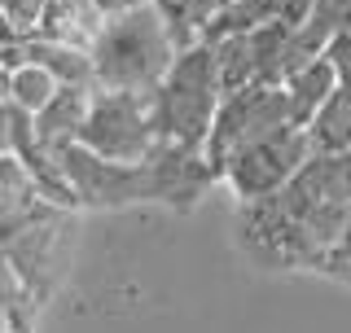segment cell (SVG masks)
I'll list each match as a JSON object with an SVG mask.
<instances>
[{
	"label": "cell",
	"instance_id": "cell-12",
	"mask_svg": "<svg viewBox=\"0 0 351 333\" xmlns=\"http://www.w3.org/2000/svg\"><path fill=\"white\" fill-rule=\"evenodd\" d=\"M281 88H285V97H290V114H294V123L307 127V123H312V114L325 106V97L338 88V75H334V66H329V62H325V53H321V58H312L307 66H299V71H294Z\"/></svg>",
	"mask_w": 351,
	"mask_h": 333
},
{
	"label": "cell",
	"instance_id": "cell-24",
	"mask_svg": "<svg viewBox=\"0 0 351 333\" xmlns=\"http://www.w3.org/2000/svg\"><path fill=\"white\" fill-rule=\"evenodd\" d=\"M97 5V14L110 18V14H123V9H136V5H145V0H93Z\"/></svg>",
	"mask_w": 351,
	"mask_h": 333
},
{
	"label": "cell",
	"instance_id": "cell-26",
	"mask_svg": "<svg viewBox=\"0 0 351 333\" xmlns=\"http://www.w3.org/2000/svg\"><path fill=\"white\" fill-rule=\"evenodd\" d=\"M0 333H9V325H5V316H0Z\"/></svg>",
	"mask_w": 351,
	"mask_h": 333
},
{
	"label": "cell",
	"instance_id": "cell-3",
	"mask_svg": "<svg viewBox=\"0 0 351 333\" xmlns=\"http://www.w3.org/2000/svg\"><path fill=\"white\" fill-rule=\"evenodd\" d=\"M219 75H215V53L211 44H189L176 53L167 75L154 88V119H158V136L176 145H206V132L215 123L219 110Z\"/></svg>",
	"mask_w": 351,
	"mask_h": 333
},
{
	"label": "cell",
	"instance_id": "cell-22",
	"mask_svg": "<svg viewBox=\"0 0 351 333\" xmlns=\"http://www.w3.org/2000/svg\"><path fill=\"white\" fill-rule=\"evenodd\" d=\"M325 62L334 66L338 84H351V27H343L334 40L325 44Z\"/></svg>",
	"mask_w": 351,
	"mask_h": 333
},
{
	"label": "cell",
	"instance_id": "cell-8",
	"mask_svg": "<svg viewBox=\"0 0 351 333\" xmlns=\"http://www.w3.org/2000/svg\"><path fill=\"white\" fill-rule=\"evenodd\" d=\"M71 210L66 206H49L44 215L27 219L22 228H14L9 237H0V254L18 268V276L36 290L40 303H49L53 290L62 281V232Z\"/></svg>",
	"mask_w": 351,
	"mask_h": 333
},
{
	"label": "cell",
	"instance_id": "cell-21",
	"mask_svg": "<svg viewBox=\"0 0 351 333\" xmlns=\"http://www.w3.org/2000/svg\"><path fill=\"white\" fill-rule=\"evenodd\" d=\"M44 5H49V0H0V14L9 18V27H14L18 40H27V36H36V31H40Z\"/></svg>",
	"mask_w": 351,
	"mask_h": 333
},
{
	"label": "cell",
	"instance_id": "cell-2",
	"mask_svg": "<svg viewBox=\"0 0 351 333\" xmlns=\"http://www.w3.org/2000/svg\"><path fill=\"white\" fill-rule=\"evenodd\" d=\"M93 53V75L97 88H128V92H149L167 75L176 62L180 44H176L167 18L149 5L110 14L97 31V40L88 44Z\"/></svg>",
	"mask_w": 351,
	"mask_h": 333
},
{
	"label": "cell",
	"instance_id": "cell-4",
	"mask_svg": "<svg viewBox=\"0 0 351 333\" xmlns=\"http://www.w3.org/2000/svg\"><path fill=\"white\" fill-rule=\"evenodd\" d=\"M158 119H154V88L128 92V88H93L80 145L114 162H141L158 145Z\"/></svg>",
	"mask_w": 351,
	"mask_h": 333
},
{
	"label": "cell",
	"instance_id": "cell-11",
	"mask_svg": "<svg viewBox=\"0 0 351 333\" xmlns=\"http://www.w3.org/2000/svg\"><path fill=\"white\" fill-rule=\"evenodd\" d=\"M101 14H97L93 0H49L44 5V18H40V31L36 36L44 40H62V44H75V49H88L101 31Z\"/></svg>",
	"mask_w": 351,
	"mask_h": 333
},
{
	"label": "cell",
	"instance_id": "cell-25",
	"mask_svg": "<svg viewBox=\"0 0 351 333\" xmlns=\"http://www.w3.org/2000/svg\"><path fill=\"white\" fill-rule=\"evenodd\" d=\"M9 40H18V36H14V27H9V18L0 14V44H9Z\"/></svg>",
	"mask_w": 351,
	"mask_h": 333
},
{
	"label": "cell",
	"instance_id": "cell-7",
	"mask_svg": "<svg viewBox=\"0 0 351 333\" xmlns=\"http://www.w3.org/2000/svg\"><path fill=\"white\" fill-rule=\"evenodd\" d=\"M307 158H312L307 127L285 123L277 132H268V136L241 145L233 158L224 162V175H219V180L237 193V202H250V197H263V193H277V188H285Z\"/></svg>",
	"mask_w": 351,
	"mask_h": 333
},
{
	"label": "cell",
	"instance_id": "cell-16",
	"mask_svg": "<svg viewBox=\"0 0 351 333\" xmlns=\"http://www.w3.org/2000/svg\"><path fill=\"white\" fill-rule=\"evenodd\" d=\"M211 53H215V75H219V88H224V92L255 84V44H250V31L246 36L215 40Z\"/></svg>",
	"mask_w": 351,
	"mask_h": 333
},
{
	"label": "cell",
	"instance_id": "cell-20",
	"mask_svg": "<svg viewBox=\"0 0 351 333\" xmlns=\"http://www.w3.org/2000/svg\"><path fill=\"white\" fill-rule=\"evenodd\" d=\"M316 272L329 276V281H343L351 285V219L343 224V232H338V241L321 254V263H316Z\"/></svg>",
	"mask_w": 351,
	"mask_h": 333
},
{
	"label": "cell",
	"instance_id": "cell-19",
	"mask_svg": "<svg viewBox=\"0 0 351 333\" xmlns=\"http://www.w3.org/2000/svg\"><path fill=\"white\" fill-rule=\"evenodd\" d=\"M36 140H40L36 136V114H27V110L14 106L9 97H0V153L22 158Z\"/></svg>",
	"mask_w": 351,
	"mask_h": 333
},
{
	"label": "cell",
	"instance_id": "cell-1",
	"mask_svg": "<svg viewBox=\"0 0 351 333\" xmlns=\"http://www.w3.org/2000/svg\"><path fill=\"white\" fill-rule=\"evenodd\" d=\"M347 219H351V206L321 202V197L285 184L277 193L237 202L233 237H237V250L263 272H294V268L316 272L321 254L338 241Z\"/></svg>",
	"mask_w": 351,
	"mask_h": 333
},
{
	"label": "cell",
	"instance_id": "cell-6",
	"mask_svg": "<svg viewBox=\"0 0 351 333\" xmlns=\"http://www.w3.org/2000/svg\"><path fill=\"white\" fill-rule=\"evenodd\" d=\"M66 171V184L75 193V206L80 210H119V206H136L149 202V171L145 158L141 162H114L101 158L88 145L71 140V145L53 149Z\"/></svg>",
	"mask_w": 351,
	"mask_h": 333
},
{
	"label": "cell",
	"instance_id": "cell-27",
	"mask_svg": "<svg viewBox=\"0 0 351 333\" xmlns=\"http://www.w3.org/2000/svg\"><path fill=\"white\" fill-rule=\"evenodd\" d=\"M219 5H233V0H219Z\"/></svg>",
	"mask_w": 351,
	"mask_h": 333
},
{
	"label": "cell",
	"instance_id": "cell-5",
	"mask_svg": "<svg viewBox=\"0 0 351 333\" xmlns=\"http://www.w3.org/2000/svg\"><path fill=\"white\" fill-rule=\"evenodd\" d=\"M285 123H294V114H290V97H285L281 84H246V88L224 92L215 110V123L206 132V145H202L215 175H224V162L241 145H250V140L268 136V132H277Z\"/></svg>",
	"mask_w": 351,
	"mask_h": 333
},
{
	"label": "cell",
	"instance_id": "cell-13",
	"mask_svg": "<svg viewBox=\"0 0 351 333\" xmlns=\"http://www.w3.org/2000/svg\"><path fill=\"white\" fill-rule=\"evenodd\" d=\"M307 140L316 153H334V149H351V84H338L325 97V106L312 114L307 123Z\"/></svg>",
	"mask_w": 351,
	"mask_h": 333
},
{
	"label": "cell",
	"instance_id": "cell-15",
	"mask_svg": "<svg viewBox=\"0 0 351 333\" xmlns=\"http://www.w3.org/2000/svg\"><path fill=\"white\" fill-rule=\"evenodd\" d=\"M343 27H351V0H316V5L307 9V18L294 22V36H299V44L312 58H321L325 44Z\"/></svg>",
	"mask_w": 351,
	"mask_h": 333
},
{
	"label": "cell",
	"instance_id": "cell-23",
	"mask_svg": "<svg viewBox=\"0 0 351 333\" xmlns=\"http://www.w3.org/2000/svg\"><path fill=\"white\" fill-rule=\"evenodd\" d=\"M316 5V0H272V9H277V18L281 22H290V27H294V22H303L307 18V9H312Z\"/></svg>",
	"mask_w": 351,
	"mask_h": 333
},
{
	"label": "cell",
	"instance_id": "cell-17",
	"mask_svg": "<svg viewBox=\"0 0 351 333\" xmlns=\"http://www.w3.org/2000/svg\"><path fill=\"white\" fill-rule=\"evenodd\" d=\"M149 5L167 18L176 44H180V49H189V44L202 40V27L211 22V14L219 9V0H149Z\"/></svg>",
	"mask_w": 351,
	"mask_h": 333
},
{
	"label": "cell",
	"instance_id": "cell-9",
	"mask_svg": "<svg viewBox=\"0 0 351 333\" xmlns=\"http://www.w3.org/2000/svg\"><path fill=\"white\" fill-rule=\"evenodd\" d=\"M145 171H149V202L167 206V210H176V215L197 210V202L219 184L206 149L176 145V140H158V145L149 149Z\"/></svg>",
	"mask_w": 351,
	"mask_h": 333
},
{
	"label": "cell",
	"instance_id": "cell-14",
	"mask_svg": "<svg viewBox=\"0 0 351 333\" xmlns=\"http://www.w3.org/2000/svg\"><path fill=\"white\" fill-rule=\"evenodd\" d=\"M44 312V303L36 298L27 281L18 276V268L0 254V316H5L9 333H36V320Z\"/></svg>",
	"mask_w": 351,
	"mask_h": 333
},
{
	"label": "cell",
	"instance_id": "cell-18",
	"mask_svg": "<svg viewBox=\"0 0 351 333\" xmlns=\"http://www.w3.org/2000/svg\"><path fill=\"white\" fill-rule=\"evenodd\" d=\"M58 79H53L44 66L36 62H22V66H9V79H5V97L14 106H22L27 114H36V110H44V101H49L53 92H58Z\"/></svg>",
	"mask_w": 351,
	"mask_h": 333
},
{
	"label": "cell",
	"instance_id": "cell-10",
	"mask_svg": "<svg viewBox=\"0 0 351 333\" xmlns=\"http://www.w3.org/2000/svg\"><path fill=\"white\" fill-rule=\"evenodd\" d=\"M88 101H93V88L62 84L58 92L44 101V110H36V136H40V145L62 149V145H71V140H80Z\"/></svg>",
	"mask_w": 351,
	"mask_h": 333
}]
</instances>
